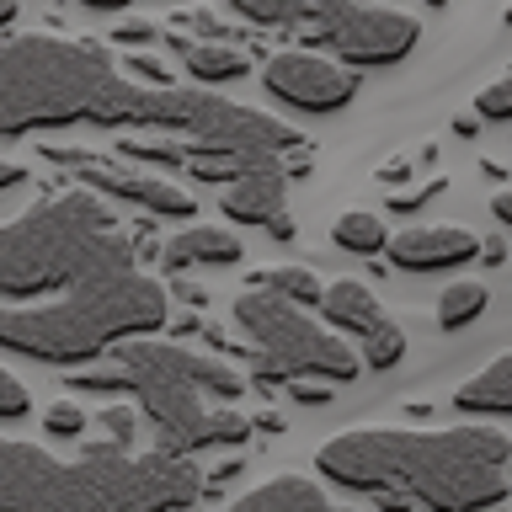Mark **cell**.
<instances>
[{
  "label": "cell",
  "mask_w": 512,
  "mask_h": 512,
  "mask_svg": "<svg viewBox=\"0 0 512 512\" xmlns=\"http://www.w3.org/2000/svg\"><path fill=\"white\" fill-rule=\"evenodd\" d=\"M192 86H144L91 38H32L0 43V134L22 139L32 128H166L182 134Z\"/></svg>",
  "instance_id": "cell-1"
},
{
  "label": "cell",
  "mask_w": 512,
  "mask_h": 512,
  "mask_svg": "<svg viewBox=\"0 0 512 512\" xmlns=\"http://www.w3.org/2000/svg\"><path fill=\"white\" fill-rule=\"evenodd\" d=\"M512 443L496 427H358L315 448V470L342 491L384 496V507L416 502L427 512H486L507 502Z\"/></svg>",
  "instance_id": "cell-2"
},
{
  "label": "cell",
  "mask_w": 512,
  "mask_h": 512,
  "mask_svg": "<svg viewBox=\"0 0 512 512\" xmlns=\"http://www.w3.org/2000/svg\"><path fill=\"white\" fill-rule=\"evenodd\" d=\"M198 496L203 470L187 454H134L102 438L80 459H54L0 438V512H187Z\"/></svg>",
  "instance_id": "cell-3"
},
{
  "label": "cell",
  "mask_w": 512,
  "mask_h": 512,
  "mask_svg": "<svg viewBox=\"0 0 512 512\" xmlns=\"http://www.w3.org/2000/svg\"><path fill=\"white\" fill-rule=\"evenodd\" d=\"M75 384L128 390L155 432V448L187 459L208 454V448H240L256 427L251 416L230 406L246 390L230 363L203 358V352L176 342H155V336H128V342H118V363L107 374H80Z\"/></svg>",
  "instance_id": "cell-4"
},
{
  "label": "cell",
  "mask_w": 512,
  "mask_h": 512,
  "mask_svg": "<svg viewBox=\"0 0 512 512\" xmlns=\"http://www.w3.org/2000/svg\"><path fill=\"white\" fill-rule=\"evenodd\" d=\"M166 320V283L139 267H118L64 288L54 304H0V347L32 363H91L128 336H155Z\"/></svg>",
  "instance_id": "cell-5"
},
{
  "label": "cell",
  "mask_w": 512,
  "mask_h": 512,
  "mask_svg": "<svg viewBox=\"0 0 512 512\" xmlns=\"http://www.w3.org/2000/svg\"><path fill=\"white\" fill-rule=\"evenodd\" d=\"M134 267V235L102 203V192H64L0 224V299L64 294V288Z\"/></svg>",
  "instance_id": "cell-6"
},
{
  "label": "cell",
  "mask_w": 512,
  "mask_h": 512,
  "mask_svg": "<svg viewBox=\"0 0 512 512\" xmlns=\"http://www.w3.org/2000/svg\"><path fill=\"white\" fill-rule=\"evenodd\" d=\"M235 331L256 352V379H326V384H352L363 374V358L342 342L326 320H315L304 304H288L267 288H246L230 304Z\"/></svg>",
  "instance_id": "cell-7"
},
{
  "label": "cell",
  "mask_w": 512,
  "mask_h": 512,
  "mask_svg": "<svg viewBox=\"0 0 512 512\" xmlns=\"http://www.w3.org/2000/svg\"><path fill=\"white\" fill-rule=\"evenodd\" d=\"M315 43L336 48L358 70H379V64H400L422 43V22L395 6H368V0H310Z\"/></svg>",
  "instance_id": "cell-8"
},
{
  "label": "cell",
  "mask_w": 512,
  "mask_h": 512,
  "mask_svg": "<svg viewBox=\"0 0 512 512\" xmlns=\"http://www.w3.org/2000/svg\"><path fill=\"white\" fill-rule=\"evenodd\" d=\"M315 310H320V320H326L336 336H352V342H358V358L368 368H379V374L406 358V331L384 315V304L374 299V288H368V283H358V278L326 283Z\"/></svg>",
  "instance_id": "cell-9"
},
{
  "label": "cell",
  "mask_w": 512,
  "mask_h": 512,
  "mask_svg": "<svg viewBox=\"0 0 512 512\" xmlns=\"http://www.w3.org/2000/svg\"><path fill=\"white\" fill-rule=\"evenodd\" d=\"M43 155L54 160V166H70L80 182H86L91 192H102V198L139 203V208L166 214V219H192L198 214L192 192H182L176 182H166V176H155V171H123V166H112V160H102V155H86V150H43Z\"/></svg>",
  "instance_id": "cell-10"
},
{
  "label": "cell",
  "mask_w": 512,
  "mask_h": 512,
  "mask_svg": "<svg viewBox=\"0 0 512 512\" xmlns=\"http://www.w3.org/2000/svg\"><path fill=\"white\" fill-rule=\"evenodd\" d=\"M262 86L267 96H278L283 107L294 112H342L352 96H358V75L342 70V64L320 59V54H272L267 70H262Z\"/></svg>",
  "instance_id": "cell-11"
},
{
  "label": "cell",
  "mask_w": 512,
  "mask_h": 512,
  "mask_svg": "<svg viewBox=\"0 0 512 512\" xmlns=\"http://www.w3.org/2000/svg\"><path fill=\"white\" fill-rule=\"evenodd\" d=\"M224 214L235 224H256V230L288 240V171L278 166V155H240V171L224 182Z\"/></svg>",
  "instance_id": "cell-12"
},
{
  "label": "cell",
  "mask_w": 512,
  "mask_h": 512,
  "mask_svg": "<svg viewBox=\"0 0 512 512\" xmlns=\"http://www.w3.org/2000/svg\"><path fill=\"white\" fill-rule=\"evenodd\" d=\"M384 251H390V262L400 272H448V267L475 262V256H480V235L459 230V224H427V230L395 235Z\"/></svg>",
  "instance_id": "cell-13"
},
{
  "label": "cell",
  "mask_w": 512,
  "mask_h": 512,
  "mask_svg": "<svg viewBox=\"0 0 512 512\" xmlns=\"http://www.w3.org/2000/svg\"><path fill=\"white\" fill-rule=\"evenodd\" d=\"M246 246H240L235 230L224 224H187L182 235H171L166 246V267L171 272H192V267H235Z\"/></svg>",
  "instance_id": "cell-14"
},
{
  "label": "cell",
  "mask_w": 512,
  "mask_h": 512,
  "mask_svg": "<svg viewBox=\"0 0 512 512\" xmlns=\"http://www.w3.org/2000/svg\"><path fill=\"white\" fill-rule=\"evenodd\" d=\"M230 512H336V502L315 486V480L278 475V480H267V486L246 491Z\"/></svg>",
  "instance_id": "cell-15"
},
{
  "label": "cell",
  "mask_w": 512,
  "mask_h": 512,
  "mask_svg": "<svg viewBox=\"0 0 512 512\" xmlns=\"http://www.w3.org/2000/svg\"><path fill=\"white\" fill-rule=\"evenodd\" d=\"M176 43V59H182V70L192 75V86H230V80L251 75V59L240 54L230 43H192V38H171Z\"/></svg>",
  "instance_id": "cell-16"
},
{
  "label": "cell",
  "mask_w": 512,
  "mask_h": 512,
  "mask_svg": "<svg viewBox=\"0 0 512 512\" xmlns=\"http://www.w3.org/2000/svg\"><path fill=\"white\" fill-rule=\"evenodd\" d=\"M454 406L464 416H512V352L480 368L475 379H464L454 390Z\"/></svg>",
  "instance_id": "cell-17"
},
{
  "label": "cell",
  "mask_w": 512,
  "mask_h": 512,
  "mask_svg": "<svg viewBox=\"0 0 512 512\" xmlns=\"http://www.w3.org/2000/svg\"><path fill=\"white\" fill-rule=\"evenodd\" d=\"M331 240L352 256H379L384 246H390V235H384V219L368 214V208H347V214H336L331 224Z\"/></svg>",
  "instance_id": "cell-18"
},
{
  "label": "cell",
  "mask_w": 512,
  "mask_h": 512,
  "mask_svg": "<svg viewBox=\"0 0 512 512\" xmlns=\"http://www.w3.org/2000/svg\"><path fill=\"white\" fill-rule=\"evenodd\" d=\"M251 288H267V294H278V299H288V304H304V310H315L320 304V283L310 267H267V272H256L251 278Z\"/></svg>",
  "instance_id": "cell-19"
},
{
  "label": "cell",
  "mask_w": 512,
  "mask_h": 512,
  "mask_svg": "<svg viewBox=\"0 0 512 512\" xmlns=\"http://www.w3.org/2000/svg\"><path fill=\"white\" fill-rule=\"evenodd\" d=\"M486 299H491V294H486L480 283H448L443 299H438V326H443V331H464L470 320L486 315Z\"/></svg>",
  "instance_id": "cell-20"
},
{
  "label": "cell",
  "mask_w": 512,
  "mask_h": 512,
  "mask_svg": "<svg viewBox=\"0 0 512 512\" xmlns=\"http://www.w3.org/2000/svg\"><path fill=\"white\" fill-rule=\"evenodd\" d=\"M235 16L256 27H294L310 16V0H235Z\"/></svg>",
  "instance_id": "cell-21"
},
{
  "label": "cell",
  "mask_w": 512,
  "mask_h": 512,
  "mask_svg": "<svg viewBox=\"0 0 512 512\" xmlns=\"http://www.w3.org/2000/svg\"><path fill=\"white\" fill-rule=\"evenodd\" d=\"M86 427H91V416H86V406H80V400H54V406L43 411V432H48V438H59V443L80 438Z\"/></svg>",
  "instance_id": "cell-22"
},
{
  "label": "cell",
  "mask_w": 512,
  "mask_h": 512,
  "mask_svg": "<svg viewBox=\"0 0 512 512\" xmlns=\"http://www.w3.org/2000/svg\"><path fill=\"white\" fill-rule=\"evenodd\" d=\"M475 118H486V123H512V75L491 80V86H480V96H475Z\"/></svg>",
  "instance_id": "cell-23"
},
{
  "label": "cell",
  "mask_w": 512,
  "mask_h": 512,
  "mask_svg": "<svg viewBox=\"0 0 512 512\" xmlns=\"http://www.w3.org/2000/svg\"><path fill=\"white\" fill-rule=\"evenodd\" d=\"M96 427H102V438H107V443H123V448H134L139 416H134V406H107L102 416H96Z\"/></svg>",
  "instance_id": "cell-24"
},
{
  "label": "cell",
  "mask_w": 512,
  "mask_h": 512,
  "mask_svg": "<svg viewBox=\"0 0 512 512\" xmlns=\"http://www.w3.org/2000/svg\"><path fill=\"white\" fill-rule=\"evenodd\" d=\"M123 70L144 80V86H176V75H171V64L166 59H155V54H128L123 59Z\"/></svg>",
  "instance_id": "cell-25"
},
{
  "label": "cell",
  "mask_w": 512,
  "mask_h": 512,
  "mask_svg": "<svg viewBox=\"0 0 512 512\" xmlns=\"http://www.w3.org/2000/svg\"><path fill=\"white\" fill-rule=\"evenodd\" d=\"M27 384L11 374V368H0V422H16V416H27Z\"/></svg>",
  "instance_id": "cell-26"
},
{
  "label": "cell",
  "mask_w": 512,
  "mask_h": 512,
  "mask_svg": "<svg viewBox=\"0 0 512 512\" xmlns=\"http://www.w3.org/2000/svg\"><path fill=\"white\" fill-rule=\"evenodd\" d=\"M288 395H294V400H310V406H326V400H331V384H326V379H294V384H288Z\"/></svg>",
  "instance_id": "cell-27"
},
{
  "label": "cell",
  "mask_w": 512,
  "mask_h": 512,
  "mask_svg": "<svg viewBox=\"0 0 512 512\" xmlns=\"http://www.w3.org/2000/svg\"><path fill=\"white\" fill-rule=\"evenodd\" d=\"M155 27L150 22H118V32H112V43H150Z\"/></svg>",
  "instance_id": "cell-28"
},
{
  "label": "cell",
  "mask_w": 512,
  "mask_h": 512,
  "mask_svg": "<svg viewBox=\"0 0 512 512\" xmlns=\"http://www.w3.org/2000/svg\"><path fill=\"white\" fill-rule=\"evenodd\" d=\"M27 182V171L16 166V160H0V192H11V187H22Z\"/></svg>",
  "instance_id": "cell-29"
},
{
  "label": "cell",
  "mask_w": 512,
  "mask_h": 512,
  "mask_svg": "<svg viewBox=\"0 0 512 512\" xmlns=\"http://www.w3.org/2000/svg\"><path fill=\"white\" fill-rule=\"evenodd\" d=\"M480 262H486V267H502V262H507V246H502V240H480Z\"/></svg>",
  "instance_id": "cell-30"
},
{
  "label": "cell",
  "mask_w": 512,
  "mask_h": 512,
  "mask_svg": "<svg viewBox=\"0 0 512 512\" xmlns=\"http://www.w3.org/2000/svg\"><path fill=\"white\" fill-rule=\"evenodd\" d=\"M491 214H496V224H507V230H512V192H496V198H491Z\"/></svg>",
  "instance_id": "cell-31"
},
{
  "label": "cell",
  "mask_w": 512,
  "mask_h": 512,
  "mask_svg": "<svg viewBox=\"0 0 512 512\" xmlns=\"http://www.w3.org/2000/svg\"><path fill=\"white\" fill-rule=\"evenodd\" d=\"M80 6H91V11H118V6H128V0H80Z\"/></svg>",
  "instance_id": "cell-32"
},
{
  "label": "cell",
  "mask_w": 512,
  "mask_h": 512,
  "mask_svg": "<svg viewBox=\"0 0 512 512\" xmlns=\"http://www.w3.org/2000/svg\"><path fill=\"white\" fill-rule=\"evenodd\" d=\"M16 22V0H0V27H11Z\"/></svg>",
  "instance_id": "cell-33"
},
{
  "label": "cell",
  "mask_w": 512,
  "mask_h": 512,
  "mask_svg": "<svg viewBox=\"0 0 512 512\" xmlns=\"http://www.w3.org/2000/svg\"><path fill=\"white\" fill-rule=\"evenodd\" d=\"M507 27H512V6H507Z\"/></svg>",
  "instance_id": "cell-34"
}]
</instances>
